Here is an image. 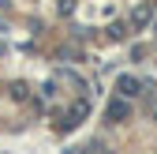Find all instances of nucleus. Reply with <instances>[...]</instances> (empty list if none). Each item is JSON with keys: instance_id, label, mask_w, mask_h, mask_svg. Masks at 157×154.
I'll use <instances>...</instances> for the list:
<instances>
[{"instance_id": "f257e3e1", "label": "nucleus", "mask_w": 157, "mask_h": 154, "mask_svg": "<svg viewBox=\"0 0 157 154\" xmlns=\"http://www.w3.org/2000/svg\"><path fill=\"white\" fill-rule=\"evenodd\" d=\"M127 117H131V105H127L124 98H112V102H109V120L120 124V120H127Z\"/></svg>"}, {"instance_id": "f03ea898", "label": "nucleus", "mask_w": 157, "mask_h": 154, "mask_svg": "<svg viewBox=\"0 0 157 154\" xmlns=\"http://www.w3.org/2000/svg\"><path fill=\"white\" fill-rule=\"evenodd\" d=\"M120 94H124V98H135V94H139V83H135L131 75H124V79H120Z\"/></svg>"}]
</instances>
